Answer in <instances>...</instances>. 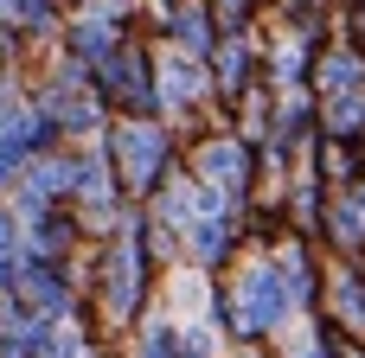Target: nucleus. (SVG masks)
<instances>
[{
	"mask_svg": "<svg viewBox=\"0 0 365 358\" xmlns=\"http://www.w3.org/2000/svg\"><path fill=\"white\" fill-rule=\"evenodd\" d=\"M276 314H282V288H276L269 275H250V282H244V320H250V327H269Z\"/></svg>",
	"mask_w": 365,
	"mask_h": 358,
	"instance_id": "nucleus-1",
	"label": "nucleus"
}]
</instances>
